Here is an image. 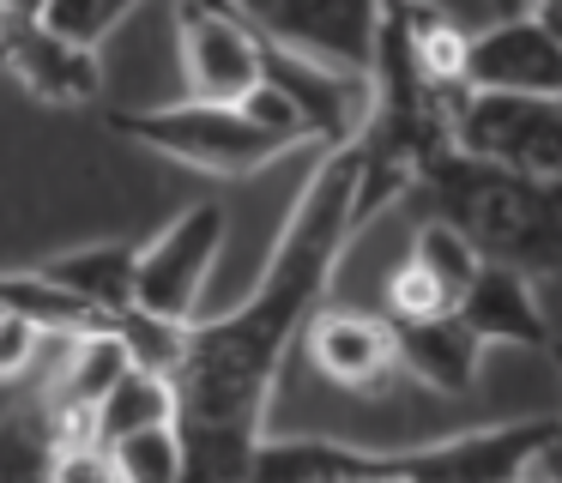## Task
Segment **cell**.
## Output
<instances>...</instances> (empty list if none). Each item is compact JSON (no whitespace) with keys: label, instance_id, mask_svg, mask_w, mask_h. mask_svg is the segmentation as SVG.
<instances>
[{"label":"cell","instance_id":"19","mask_svg":"<svg viewBox=\"0 0 562 483\" xmlns=\"http://www.w3.org/2000/svg\"><path fill=\"white\" fill-rule=\"evenodd\" d=\"M0 302L13 314H25L31 326H37L43 338H86V333H98V314L86 308V302H74L67 290H55L49 278L37 272V266H13V272H0Z\"/></svg>","mask_w":562,"mask_h":483},{"label":"cell","instance_id":"23","mask_svg":"<svg viewBox=\"0 0 562 483\" xmlns=\"http://www.w3.org/2000/svg\"><path fill=\"white\" fill-rule=\"evenodd\" d=\"M49 483H122V478H115V459H110V447H103V441H91V435L61 441V435H55Z\"/></svg>","mask_w":562,"mask_h":483},{"label":"cell","instance_id":"12","mask_svg":"<svg viewBox=\"0 0 562 483\" xmlns=\"http://www.w3.org/2000/svg\"><path fill=\"white\" fill-rule=\"evenodd\" d=\"M303 350L321 381L339 393H387V381H400V338H393L387 314L327 302L303 333Z\"/></svg>","mask_w":562,"mask_h":483},{"label":"cell","instance_id":"2","mask_svg":"<svg viewBox=\"0 0 562 483\" xmlns=\"http://www.w3.org/2000/svg\"><path fill=\"white\" fill-rule=\"evenodd\" d=\"M417 193H429V217H448L490 266H508L532 284L562 278V181H520L448 151Z\"/></svg>","mask_w":562,"mask_h":483},{"label":"cell","instance_id":"20","mask_svg":"<svg viewBox=\"0 0 562 483\" xmlns=\"http://www.w3.org/2000/svg\"><path fill=\"white\" fill-rule=\"evenodd\" d=\"M37 19L55 43L79 48V55H98L134 19V0H49V7H37Z\"/></svg>","mask_w":562,"mask_h":483},{"label":"cell","instance_id":"8","mask_svg":"<svg viewBox=\"0 0 562 483\" xmlns=\"http://www.w3.org/2000/svg\"><path fill=\"white\" fill-rule=\"evenodd\" d=\"M453 151L520 181H562V97H465Z\"/></svg>","mask_w":562,"mask_h":483},{"label":"cell","instance_id":"22","mask_svg":"<svg viewBox=\"0 0 562 483\" xmlns=\"http://www.w3.org/2000/svg\"><path fill=\"white\" fill-rule=\"evenodd\" d=\"M115 459V478L122 483H188V447L182 429H146V435H127V441L110 447Z\"/></svg>","mask_w":562,"mask_h":483},{"label":"cell","instance_id":"1","mask_svg":"<svg viewBox=\"0 0 562 483\" xmlns=\"http://www.w3.org/2000/svg\"><path fill=\"white\" fill-rule=\"evenodd\" d=\"M357 193H363V151L357 145L321 151L255 290L218 321L188 326L176 362V405H182L176 429L188 447V483H248L284 357L327 308L345 248L363 229Z\"/></svg>","mask_w":562,"mask_h":483},{"label":"cell","instance_id":"21","mask_svg":"<svg viewBox=\"0 0 562 483\" xmlns=\"http://www.w3.org/2000/svg\"><path fill=\"white\" fill-rule=\"evenodd\" d=\"M55 423L49 411H7L0 417V483H49Z\"/></svg>","mask_w":562,"mask_h":483},{"label":"cell","instance_id":"25","mask_svg":"<svg viewBox=\"0 0 562 483\" xmlns=\"http://www.w3.org/2000/svg\"><path fill=\"white\" fill-rule=\"evenodd\" d=\"M532 483H562V435L538 453V465H532Z\"/></svg>","mask_w":562,"mask_h":483},{"label":"cell","instance_id":"13","mask_svg":"<svg viewBox=\"0 0 562 483\" xmlns=\"http://www.w3.org/2000/svg\"><path fill=\"white\" fill-rule=\"evenodd\" d=\"M127 369H134V350H127L122 333H110V326H98V333H86V338H67L61 369L43 386V411H49L55 435H61V441H79V435L91 429V417H98V405L110 398V386L122 381Z\"/></svg>","mask_w":562,"mask_h":483},{"label":"cell","instance_id":"5","mask_svg":"<svg viewBox=\"0 0 562 483\" xmlns=\"http://www.w3.org/2000/svg\"><path fill=\"white\" fill-rule=\"evenodd\" d=\"M224 236H231V212L218 200H194L151 242H139V266H134V314L139 321L188 333L194 308H200V290H206L212 266L224 254Z\"/></svg>","mask_w":562,"mask_h":483},{"label":"cell","instance_id":"7","mask_svg":"<svg viewBox=\"0 0 562 483\" xmlns=\"http://www.w3.org/2000/svg\"><path fill=\"white\" fill-rule=\"evenodd\" d=\"M248 24L267 36L272 48L327 67L339 79H363L375 72V43H381V7L375 0H248Z\"/></svg>","mask_w":562,"mask_h":483},{"label":"cell","instance_id":"16","mask_svg":"<svg viewBox=\"0 0 562 483\" xmlns=\"http://www.w3.org/2000/svg\"><path fill=\"white\" fill-rule=\"evenodd\" d=\"M393 338H400V374L417 381L424 393L460 398L477 386V369H484V338L460 321V314H441V321H393Z\"/></svg>","mask_w":562,"mask_h":483},{"label":"cell","instance_id":"11","mask_svg":"<svg viewBox=\"0 0 562 483\" xmlns=\"http://www.w3.org/2000/svg\"><path fill=\"white\" fill-rule=\"evenodd\" d=\"M465 91H477V97H562V43L532 12H508V19L472 31Z\"/></svg>","mask_w":562,"mask_h":483},{"label":"cell","instance_id":"14","mask_svg":"<svg viewBox=\"0 0 562 483\" xmlns=\"http://www.w3.org/2000/svg\"><path fill=\"white\" fill-rule=\"evenodd\" d=\"M387 478V447L351 435H267L248 483H375Z\"/></svg>","mask_w":562,"mask_h":483},{"label":"cell","instance_id":"15","mask_svg":"<svg viewBox=\"0 0 562 483\" xmlns=\"http://www.w3.org/2000/svg\"><path fill=\"white\" fill-rule=\"evenodd\" d=\"M460 321L484 338V350H496V345L538 350V357H550L562 369V345L550 338L538 284H532V278H520V272H508V266H484V272H477V284H472V296H465Z\"/></svg>","mask_w":562,"mask_h":483},{"label":"cell","instance_id":"9","mask_svg":"<svg viewBox=\"0 0 562 483\" xmlns=\"http://www.w3.org/2000/svg\"><path fill=\"white\" fill-rule=\"evenodd\" d=\"M484 266L490 260L448 224V217H424L412 248H405L400 266L387 272V308L381 314H387V321H441V314H460Z\"/></svg>","mask_w":562,"mask_h":483},{"label":"cell","instance_id":"10","mask_svg":"<svg viewBox=\"0 0 562 483\" xmlns=\"http://www.w3.org/2000/svg\"><path fill=\"white\" fill-rule=\"evenodd\" d=\"M0 72L49 109H79L103 97V55L55 43L37 7H0Z\"/></svg>","mask_w":562,"mask_h":483},{"label":"cell","instance_id":"17","mask_svg":"<svg viewBox=\"0 0 562 483\" xmlns=\"http://www.w3.org/2000/svg\"><path fill=\"white\" fill-rule=\"evenodd\" d=\"M134 266H139V242H86V248L37 260V272L74 302H86L115 333L122 321H134Z\"/></svg>","mask_w":562,"mask_h":483},{"label":"cell","instance_id":"18","mask_svg":"<svg viewBox=\"0 0 562 483\" xmlns=\"http://www.w3.org/2000/svg\"><path fill=\"white\" fill-rule=\"evenodd\" d=\"M176 381L170 374H158V369H127L122 381L110 386V398L98 405V417H91V441H103V447H115V441H127V435H146V429H170L176 423Z\"/></svg>","mask_w":562,"mask_h":483},{"label":"cell","instance_id":"3","mask_svg":"<svg viewBox=\"0 0 562 483\" xmlns=\"http://www.w3.org/2000/svg\"><path fill=\"white\" fill-rule=\"evenodd\" d=\"M110 127L122 139L146 145V151L170 157L182 169H200V176H260L267 164H279L284 151H303V139L291 133H272L260 121H248L243 109H212V103H146V109H115Z\"/></svg>","mask_w":562,"mask_h":483},{"label":"cell","instance_id":"6","mask_svg":"<svg viewBox=\"0 0 562 483\" xmlns=\"http://www.w3.org/2000/svg\"><path fill=\"white\" fill-rule=\"evenodd\" d=\"M176 55H182V85L188 103L212 109H243L267 85V43L248 24L243 7L218 0H176Z\"/></svg>","mask_w":562,"mask_h":483},{"label":"cell","instance_id":"26","mask_svg":"<svg viewBox=\"0 0 562 483\" xmlns=\"http://www.w3.org/2000/svg\"><path fill=\"white\" fill-rule=\"evenodd\" d=\"M532 19L544 24V31L557 36V43H562V0H538V7H532Z\"/></svg>","mask_w":562,"mask_h":483},{"label":"cell","instance_id":"24","mask_svg":"<svg viewBox=\"0 0 562 483\" xmlns=\"http://www.w3.org/2000/svg\"><path fill=\"white\" fill-rule=\"evenodd\" d=\"M43 345H49V338H43L37 326L25 321V314H13L7 302H0V386L25 381V374L37 369Z\"/></svg>","mask_w":562,"mask_h":483},{"label":"cell","instance_id":"4","mask_svg":"<svg viewBox=\"0 0 562 483\" xmlns=\"http://www.w3.org/2000/svg\"><path fill=\"white\" fill-rule=\"evenodd\" d=\"M557 435H562V411L424 435L412 447H387V478L393 483H532L538 453Z\"/></svg>","mask_w":562,"mask_h":483}]
</instances>
